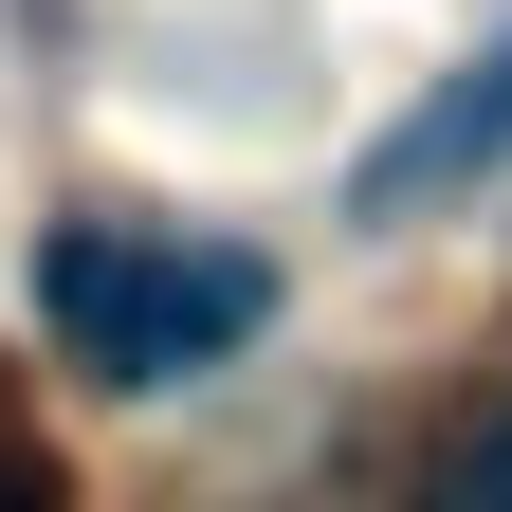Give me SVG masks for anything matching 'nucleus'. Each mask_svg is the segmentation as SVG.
Here are the masks:
<instances>
[{
	"instance_id": "nucleus-1",
	"label": "nucleus",
	"mask_w": 512,
	"mask_h": 512,
	"mask_svg": "<svg viewBox=\"0 0 512 512\" xmlns=\"http://www.w3.org/2000/svg\"><path fill=\"white\" fill-rule=\"evenodd\" d=\"M37 311L92 384H202L275 330V256L202 238V220H55L37 238Z\"/></svg>"
},
{
	"instance_id": "nucleus-2",
	"label": "nucleus",
	"mask_w": 512,
	"mask_h": 512,
	"mask_svg": "<svg viewBox=\"0 0 512 512\" xmlns=\"http://www.w3.org/2000/svg\"><path fill=\"white\" fill-rule=\"evenodd\" d=\"M476 165H512V37H494L421 128H384V147H366V220H403V202H439V183H476Z\"/></svg>"
},
{
	"instance_id": "nucleus-3",
	"label": "nucleus",
	"mask_w": 512,
	"mask_h": 512,
	"mask_svg": "<svg viewBox=\"0 0 512 512\" xmlns=\"http://www.w3.org/2000/svg\"><path fill=\"white\" fill-rule=\"evenodd\" d=\"M0 512H55V476H37V458H0Z\"/></svg>"
},
{
	"instance_id": "nucleus-4",
	"label": "nucleus",
	"mask_w": 512,
	"mask_h": 512,
	"mask_svg": "<svg viewBox=\"0 0 512 512\" xmlns=\"http://www.w3.org/2000/svg\"><path fill=\"white\" fill-rule=\"evenodd\" d=\"M458 512H512V439H494V458H476V494H458Z\"/></svg>"
}]
</instances>
